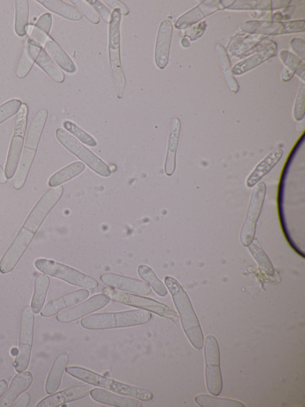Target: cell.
Segmentation results:
<instances>
[{"mask_svg": "<svg viewBox=\"0 0 305 407\" xmlns=\"http://www.w3.org/2000/svg\"><path fill=\"white\" fill-rule=\"evenodd\" d=\"M43 47L59 68L69 73L77 72V66L74 64L71 57L65 53L63 48L50 36L44 44Z\"/></svg>", "mask_w": 305, "mask_h": 407, "instance_id": "obj_31", "label": "cell"}, {"mask_svg": "<svg viewBox=\"0 0 305 407\" xmlns=\"http://www.w3.org/2000/svg\"><path fill=\"white\" fill-rule=\"evenodd\" d=\"M102 283L115 289L136 293L149 295L151 293L150 286L138 279L116 275L113 273H105L100 276Z\"/></svg>", "mask_w": 305, "mask_h": 407, "instance_id": "obj_18", "label": "cell"}, {"mask_svg": "<svg viewBox=\"0 0 305 407\" xmlns=\"http://www.w3.org/2000/svg\"><path fill=\"white\" fill-rule=\"evenodd\" d=\"M266 193V186L264 182L257 183L255 188L252 190L240 235L241 242L245 247L250 246L255 239L257 224L263 209Z\"/></svg>", "mask_w": 305, "mask_h": 407, "instance_id": "obj_12", "label": "cell"}, {"mask_svg": "<svg viewBox=\"0 0 305 407\" xmlns=\"http://www.w3.org/2000/svg\"><path fill=\"white\" fill-rule=\"evenodd\" d=\"M69 360L70 356L68 352H64L57 355L48 376L46 384L47 394L55 393L61 386L62 376Z\"/></svg>", "mask_w": 305, "mask_h": 407, "instance_id": "obj_29", "label": "cell"}, {"mask_svg": "<svg viewBox=\"0 0 305 407\" xmlns=\"http://www.w3.org/2000/svg\"><path fill=\"white\" fill-rule=\"evenodd\" d=\"M222 9L221 1H219V0L203 1L178 18L175 26L178 29L190 28L198 24V21Z\"/></svg>", "mask_w": 305, "mask_h": 407, "instance_id": "obj_20", "label": "cell"}, {"mask_svg": "<svg viewBox=\"0 0 305 407\" xmlns=\"http://www.w3.org/2000/svg\"><path fill=\"white\" fill-rule=\"evenodd\" d=\"M277 53V44L273 42L267 43L266 46L261 50H259L257 53L236 64L232 69L233 75L236 76L242 75L243 73H246L268 60H270Z\"/></svg>", "mask_w": 305, "mask_h": 407, "instance_id": "obj_22", "label": "cell"}, {"mask_svg": "<svg viewBox=\"0 0 305 407\" xmlns=\"http://www.w3.org/2000/svg\"><path fill=\"white\" fill-rule=\"evenodd\" d=\"M138 272L139 276L152 287L156 293L160 296V297H165L167 295L165 285L161 282V280L156 275V273L150 267L145 264H140L138 269Z\"/></svg>", "mask_w": 305, "mask_h": 407, "instance_id": "obj_36", "label": "cell"}, {"mask_svg": "<svg viewBox=\"0 0 305 407\" xmlns=\"http://www.w3.org/2000/svg\"><path fill=\"white\" fill-rule=\"evenodd\" d=\"M120 10L111 13L109 24V55L111 75L118 87V98H121L124 90L126 80L121 60V22Z\"/></svg>", "mask_w": 305, "mask_h": 407, "instance_id": "obj_5", "label": "cell"}, {"mask_svg": "<svg viewBox=\"0 0 305 407\" xmlns=\"http://www.w3.org/2000/svg\"><path fill=\"white\" fill-rule=\"evenodd\" d=\"M65 370L66 373L79 380L85 381L91 386L113 391L115 394L131 397L144 401H150L154 398V395L150 391L111 380L84 368L69 367L66 368Z\"/></svg>", "mask_w": 305, "mask_h": 407, "instance_id": "obj_4", "label": "cell"}, {"mask_svg": "<svg viewBox=\"0 0 305 407\" xmlns=\"http://www.w3.org/2000/svg\"><path fill=\"white\" fill-rule=\"evenodd\" d=\"M22 102L19 99H12L0 106V124L18 114Z\"/></svg>", "mask_w": 305, "mask_h": 407, "instance_id": "obj_43", "label": "cell"}, {"mask_svg": "<svg viewBox=\"0 0 305 407\" xmlns=\"http://www.w3.org/2000/svg\"><path fill=\"white\" fill-rule=\"evenodd\" d=\"M26 33L29 35V39L34 43L43 46L47 39L49 38V35L41 31L38 27L30 25L26 28Z\"/></svg>", "mask_w": 305, "mask_h": 407, "instance_id": "obj_46", "label": "cell"}, {"mask_svg": "<svg viewBox=\"0 0 305 407\" xmlns=\"http://www.w3.org/2000/svg\"><path fill=\"white\" fill-rule=\"evenodd\" d=\"M64 194V188H51L44 193L26 218L24 226L37 233L48 214L57 205Z\"/></svg>", "mask_w": 305, "mask_h": 407, "instance_id": "obj_14", "label": "cell"}, {"mask_svg": "<svg viewBox=\"0 0 305 407\" xmlns=\"http://www.w3.org/2000/svg\"><path fill=\"white\" fill-rule=\"evenodd\" d=\"M87 3L93 7L95 12L104 21L107 22V24H110L111 14L105 4L100 1V0H87Z\"/></svg>", "mask_w": 305, "mask_h": 407, "instance_id": "obj_48", "label": "cell"}, {"mask_svg": "<svg viewBox=\"0 0 305 407\" xmlns=\"http://www.w3.org/2000/svg\"><path fill=\"white\" fill-rule=\"evenodd\" d=\"M215 49H216L221 71L223 75H224L228 88L230 91L236 93L239 91L240 87L238 84L237 80L234 77L232 64H230L226 48L221 44H218Z\"/></svg>", "mask_w": 305, "mask_h": 407, "instance_id": "obj_34", "label": "cell"}, {"mask_svg": "<svg viewBox=\"0 0 305 407\" xmlns=\"http://www.w3.org/2000/svg\"><path fill=\"white\" fill-rule=\"evenodd\" d=\"M28 114V106L26 103H22L17 117L16 124H15L13 136L10 143L8 157H7L6 160L5 175L7 180L12 179L17 171L25 143Z\"/></svg>", "mask_w": 305, "mask_h": 407, "instance_id": "obj_8", "label": "cell"}, {"mask_svg": "<svg viewBox=\"0 0 305 407\" xmlns=\"http://www.w3.org/2000/svg\"><path fill=\"white\" fill-rule=\"evenodd\" d=\"M181 133V122L178 117L170 123L169 136L165 170L167 176H172L176 168V153Z\"/></svg>", "mask_w": 305, "mask_h": 407, "instance_id": "obj_25", "label": "cell"}, {"mask_svg": "<svg viewBox=\"0 0 305 407\" xmlns=\"http://www.w3.org/2000/svg\"><path fill=\"white\" fill-rule=\"evenodd\" d=\"M291 1H221L223 9L232 10H272L284 8Z\"/></svg>", "mask_w": 305, "mask_h": 407, "instance_id": "obj_28", "label": "cell"}, {"mask_svg": "<svg viewBox=\"0 0 305 407\" xmlns=\"http://www.w3.org/2000/svg\"><path fill=\"white\" fill-rule=\"evenodd\" d=\"M35 265L37 269L46 273L47 275L63 280L70 284L84 288V289L95 290L99 287L98 281L94 278L86 275L68 265L44 258L36 260Z\"/></svg>", "mask_w": 305, "mask_h": 407, "instance_id": "obj_6", "label": "cell"}, {"mask_svg": "<svg viewBox=\"0 0 305 407\" xmlns=\"http://www.w3.org/2000/svg\"><path fill=\"white\" fill-rule=\"evenodd\" d=\"M7 389H8V383L5 380H0V397L5 394Z\"/></svg>", "mask_w": 305, "mask_h": 407, "instance_id": "obj_54", "label": "cell"}, {"mask_svg": "<svg viewBox=\"0 0 305 407\" xmlns=\"http://www.w3.org/2000/svg\"><path fill=\"white\" fill-rule=\"evenodd\" d=\"M63 125L66 132H69L71 135L77 137L81 141L82 143L91 147L98 146V141L84 129H82L76 123L66 120L63 123Z\"/></svg>", "mask_w": 305, "mask_h": 407, "instance_id": "obj_41", "label": "cell"}, {"mask_svg": "<svg viewBox=\"0 0 305 407\" xmlns=\"http://www.w3.org/2000/svg\"><path fill=\"white\" fill-rule=\"evenodd\" d=\"M36 233L22 226L0 261V272L8 273L18 264L22 255L32 243Z\"/></svg>", "mask_w": 305, "mask_h": 407, "instance_id": "obj_15", "label": "cell"}, {"mask_svg": "<svg viewBox=\"0 0 305 407\" xmlns=\"http://www.w3.org/2000/svg\"><path fill=\"white\" fill-rule=\"evenodd\" d=\"M56 137L66 150L75 155L80 160L84 161L89 168L94 172L104 177H109L111 171L108 165L102 160L88 150L83 144L70 134L68 132L63 129H58L56 131Z\"/></svg>", "mask_w": 305, "mask_h": 407, "instance_id": "obj_7", "label": "cell"}, {"mask_svg": "<svg viewBox=\"0 0 305 407\" xmlns=\"http://www.w3.org/2000/svg\"><path fill=\"white\" fill-rule=\"evenodd\" d=\"M266 39L261 35L246 33L237 35L230 40L228 50L234 56H243L254 53L257 47L261 48L260 44Z\"/></svg>", "mask_w": 305, "mask_h": 407, "instance_id": "obj_26", "label": "cell"}, {"mask_svg": "<svg viewBox=\"0 0 305 407\" xmlns=\"http://www.w3.org/2000/svg\"><path fill=\"white\" fill-rule=\"evenodd\" d=\"M206 28V21L199 22L197 25L192 26L183 33L184 38H187L190 41H196L203 35Z\"/></svg>", "mask_w": 305, "mask_h": 407, "instance_id": "obj_47", "label": "cell"}, {"mask_svg": "<svg viewBox=\"0 0 305 407\" xmlns=\"http://www.w3.org/2000/svg\"><path fill=\"white\" fill-rule=\"evenodd\" d=\"M50 286V278L46 273H41L37 275L35 280V291L32 300L31 309L35 314H39L46 300L48 288Z\"/></svg>", "mask_w": 305, "mask_h": 407, "instance_id": "obj_33", "label": "cell"}, {"mask_svg": "<svg viewBox=\"0 0 305 407\" xmlns=\"http://www.w3.org/2000/svg\"><path fill=\"white\" fill-rule=\"evenodd\" d=\"M103 293L107 295L110 299L122 303V305L145 309L167 318L171 320L176 321L178 320V316L174 310L157 300L115 291L111 289V288H105L103 290Z\"/></svg>", "mask_w": 305, "mask_h": 407, "instance_id": "obj_11", "label": "cell"}, {"mask_svg": "<svg viewBox=\"0 0 305 407\" xmlns=\"http://www.w3.org/2000/svg\"><path fill=\"white\" fill-rule=\"evenodd\" d=\"M181 44L183 48H187L190 47V42L187 38H183L181 40Z\"/></svg>", "mask_w": 305, "mask_h": 407, "instance_id": "obj_56", "label": "cell"}, {"mask_svg": "<svg viewBox=\"0 0 305 407\" xmlns=\"http://www.w3.org/2000/svg\"><path fill=\"white\" fill-rule=\"evenodd\" d=\"M34 63L33 59L29 54L28 44L26 43L24 51H22L17 66V77L19 79L27 77L30 71H31Z\"/></svg>", "mask_w": 305, "mask_h": 407, "instance_id": "obj_42", "label": "cell"}, {"mask_svg": "<svg viewBox=\"0 0 305 407\" xmlns=\"http://www.w3.org/2000/svg\"><path fill=\"white\" fill-rule=\"evenodd\" d=\"M105 3L113 10H120L124 16H127L129 13L128 7L121 1H118V0H106Z\"/></svg>", "mask_w": 305, "mask_h": 407, "instance_id": "obj_51", "label": "cell"}, {"mask_svg": "<svg viewBox=\"0 0 305 407\" xmlns=\"http://www.w3.org/2000/svg\"><path fill=\"white\" fill-rule=\"evenodd\" d=\"M295 73L288 69H284L281 73V79L284 82L293 78Z\"/></svg>", "mask_w": 305, "mask_h": 407, "instance_id": "obj_53", "label": "cell"}, {"mask_svg": "<svg viewBox=\"0 0 305 407\" xmlns=\"http://www.w3.org/2000/svg\"><path fill=\"white\" fill-rule=\"evenodd\" d=\"M110 300L105 293L95 295L80 305L57 314V320L62 323L77 321L89 314L94 313L106 307L110 302Z\"/></svg>", "mask_w": 305, "mask_h": 407, "instance_id": "obj_16", "label": "cell"}, {"mask_svg": "<svg viewBox=\"0 0 305 407\" xmlns=\"http://www.w3.org/2000/svg\"><path fill=\"white\" fill-rule=\"evenodd\" d=\"M33 382V375L29 372H22L14 377L10 387L0 401V406H11L17 401L19 395Z\"/></svg>", "mask_w": 305, "mask_h": 407, "instance_id": "obj_27", "label": "cell"}, {"mask_svg": "<svg viewBox=\"0 0 305 407\" xmlns=\"http://www.w3.org/2000/svg\"><path fill=\"white\" fill-rule=\"evenodd\" d=\"M290 44H291V48L295 51V53L299 55L302 57V60L304 61L305 57L304 41L302 39L297 38L292 40Z\"/></svg>", "mask_w": 305, "mask_h": 407, "instance_id": "obj_50", "label": "cell"}, {"mask_svg": "<svg viewBox=\"0 0 305 407\" xmlns=\"http://www.w3.org/2000/svg\"><path fill=\"white\" fill-rule=\"evenodd\" d=\"M29 4L26 0H17L16 1V20H15V32L19 36H24L26 34V28L28 26Z\"/></svg>", "mask_w": 305, "mask_h": 407, "instance_id": "obj_37", "label": "cell"}, {"mask_svg": "<svg viewBox=\"0 0 305 407\" xmlns=\"http://www.w3.org/2000/svg\"><path fill=\"white\" fill-rule=\"evenodd\" d=\"M35 26L41 29V31L49 35L52 26V17L50 13H44L37 21Z\"/></svg>", "mask_w": 305, "mask_h": 407, "instance_id": "obj_49", "label": "cell"}, {"mask_svg": "<svg viewBox=\"0 0 305 407\" xmlns=\"http://www.w3.org/2000/svg\"><path fill=\"white\" fill-rule=\"evenodd\" d=\"M252 255L255 258L256 262L259 264V267L270 276L275 275V269L269 257L265 253L264 249L260 246L258 242H254L248 246Z\"/></svg>", "mask_w": 305, "mask_h": 407, "instance_id": "obj_38", "label": "cell"}, {"mask_svg": "<svg viewBox=\"0 0 305 407\" xmlns=\"http://www.w3.org/2000/svg\"><path fill=\"white\" fill-rule=\"evenodd\" d=\"M35 316L31 307L22 309L19 329V350L14 361V367L19 373L25 372L30 363L34 338Z\"/></svg>", "mask_w": 305, "mask_h": 407, "instance_id": "obj_9", "label": "cell"}, {"mask_svg": "<svg viewBox=\"0 0 305 407\" xmlns=\"http://www.w3.org/2000/svg\"><path fill=\"white\" fill-rule=\"evenodd\" d=\"M48 111L46 108L40 109L36 113L29 125L26 137L24 152L13 180V187L20 190L25 186L30 170L38 151L42 133L48 120Z\"/></svg>", "mask_w": 305, "mask_h": 407, "instance_id": "obj_2", "label": "cell"}, {"mask_svg": "<svg viewBox=\"0 0 305 407\" xmlns=\"http://www.w3.org/2000/svg\"><path fill=\"white\" fill-rule=\"evenodd\" d=\"M91 397L96 402L118 407H141V404L135 398H129L110 393L108 390L101 388H94L91 391Z\"/></svg>", "mask_w": 305, "mask_h": 407, "instance_id": "obj_30", "label": "cell"}, {"mask_svg": "<svg viewBox=\"0 0 305 407\" xmlns=\"http://www.w3.org/2000/svg\"><path fill=\"white\" fill-rule=\"evenodd\" d=\"M31 401V395L28 393H25L17 398V401H15L12 406L15 407H26Z\"/></svg>", "mask_w": 305, "mask_h": 407, "instance_id": "obj_52", "label": "cell"}, {"mask_svg": "<svg viewBox=\"0 0 305 407\" xmlns=\"http://www.w3.org/2000/svg\"><path fill=\"white\" fill-rule=\"evenodd\" d=\"M173 29L172 21L169 19L162 21L159 26L154 60L156 65L161 70L165 69L168 64Z\"/></svg>", "mask_w": 305, "mask_h": 407, "instance_id": "obj_19", "label": "cell"}, {"mask_svg": "<svg viewBox=\"0 0 305 407\" xmlns=\"http://www.w3.org/2000/svg\"><path fill=\"white\" fill-rule=\"evenodd\" d=\"M91 390V384L89 386V384H80V386L50 395V396L42 399L36 406L55 407L76 401L89 395Z\"/></svg>", "mask_w": 305, "mask_h": 407, "instance_id": "obj_21", "label": "cell"}, {"mask_svg": "<svg viewBox=\"0 0 305 407\" xmlns=\"http://www.w3.org/2000/svg\"><path fill=\"white\" fill-rule=\"evenodd\" d=\"M85 169L86 165L84 162L72 163L50 177L48 182L49 186L51 188L61 186L62 184L69 181L84 172Z\"/></svg>", "mask_w": 305, "mask_h": 407, "instance_id": "obj_35", "label": "cell"}, {"mask_svg": "<svg viewBox=\"0 0 305 407\" xmlns=\"http://www.w3.org/2000/svg\"><path fill=\"white\" fill-rule=\"evenodd\" d=\"M241 31L246 34L257 35H279L304 33V20L288 21H257L244 22Z\"/></svg>", "mask_w": 305, "mask_h": 407, "instance_id": "obj_13", "label": "cell"}, {"mask_svg": "<svg viewBox=\"0 0 305 407\" xmlns=\"http://www.w3.org/2000/svg\"><path fill=\"white\" fill-rule=\"evenodd\" d=\"M282 155H284V150L281 147H276V149L268 154L249 175L247 180V186L248 188L256 186L278 164Z\"/></svg>", "mask_w": 305, "mask_h": 407, "instance_id": "obj_24", "label": "cell"}, {"mask_svg": "<svg viewBox=\"0 0 305 407\" xmlns=\"http://www.w3.org/2000/svg\"><path fill=\"white\" fill-rule=\"evenodd\" d=\"M280 57L287 69L299 76L303 82L305 78L304 62L302 59L288 51H281Z\"/></svg>", "mask_w": 305, "mask_h": 407, "instance_id": "obj_40", "label": "cell"}, {"mask_svg": "<svg viewBox=\"0 0 305 407\" xmlns=\"http://www.w3.org/2000/svg\"><path fill=\"white\" fill-rule=\"evenodd\" d=\"M89 295L86 289L75 291L62 296V298L50 301L42 309L41 315L43 317H50L58 314L61 311L77 305V303L84 301Z\"/></svg>", "mask_w": 305, "mask_h": 407, "instance_id": "obj_23", "label": "cell"}, {"mask_svg": "<svg viewBox=\"0 0 305 407\" xmlns=\"http://www.w3.org/2000/svg\"><path fill=\"white\" fill-rule=\"evenodd\" d=\"M41 5L52 12L59 15L64 19L71 21H80L83 19V15L74 7L61 0H39Z\"/></svg>", "mask_w": 305, "mask_h": 407, "instance_id": "obj_32", "label": "cell"}, {"mask_svg": "<svg viewBox=\"0 0 305 407\" xmlns=\"http://www.w3.org/2000/svg\"><path fill=\"white\" fill-rule=\"evenodd\" d=\"M152 314L145 309H132L117 313L96 314L84 318L81 327L89 330H103L136 327L151 321Z\"/></svg>", "mask_w": 305, "mask_h": 407, "instance_id": "obj_3", "label": "cell"}, {"mask_svg": "<svg viewBox=\"0 0 305 407\" xmlns=\"http://www.w3.org/2000/svg\"><path fill=\"white\" fill-rule=\"evenodd\" d=\"M204 345L207 388L210 394L218 396L223 388L219 345L213 336H207Z\"/></svg>", "mask_w": 305, "mask_h": 407, "instance_id": "obj_10", "label": "cell"}, {"mask_svg": "<svg viewBox=\"0 0 305 407\" xmlns=\"http://www.w3.org/2000/svg\"><path fill=\"white\" fill-rule=\"evenodd\" d=\"M71 3L76 6V8L80 12L82 15L94 25L100 24V19L95 12L93 7L89 5L87 1H82V0H72Z\"/></svg>", "mask_w": 305, "mask_h": 407, "instance_id": "obj_44", "label": "cell"}, {"mask_svg": "<svg viewBox=\"0 0 305 407\" xmlns=\"http://www.w3.org/2000/svg\"><path fill=\"white\" fill-rule=\"evenodd\" d=\"M7 179L5 175V171L1 165H0V183H6L7 182Z\"/></svg>", "mask_w": 305, "mask_h": 407, "instance_id": "obj_55", "label": "cell"}, {"mask_svg": "<svg viewBox=\"0 0 305 407\" xmlns=\"http://www.w3.org/2000/svg\"><path fill=\"white\" fill-rule=\"evenodd\" d=\"M196 403L202 407H243L241 402L232 399L217 398L210 395H198L195 399Z\"/></svg>", "mask_w": 305, "mask_h": 407, "instance_id": "obj_39", "label": "cell"}, {"mask_svg": "<svg viewBox=\"0 0 305 407\" xmlns=\"http://www.w3.org/2000/svg\"><path fill=\"white\" fill-rule=\"evenodd\" d=\"M29 54L34 62L47 73L48 76L56 83L62 84L65 75L61 68L54 62L41 46L28 39L26 42Z\"/></svg>", "mask_w": 305, "mask_h": 407, "instance_id": "obj_17", "label": "cell"}, {"mask_svg": "<svg viewBox=\"0 0 305 407\" xmlns=\"http://www.w3.org/2000/svg\"><path fill=\"white\" fill-rule=\"evenodd\" d=\"M294 108V117L297 121L302 120L304 116L305 86L304 82L300 84Z\"/></svg>", "mask_w": 305, "mask_h": 407, "instance_id": "obj_45", "label": "cell"}, {"mask_svg": "<svg viewBox=\"0 0 305 407\" xmlns=\"http://www.w3.org/2000/svg\"><path fill=\"white\" fill-rule=\"evenodd\" d=\"M165 284L172 295L185 335L193 347L198 350H202L204 346L203 333L188 294L181 284L172 277H166Z\"/></svg>", "mask_w": 305, "mask_h": 407, "instance_id": "obj_1", "label": "cell"}]
</instances>
